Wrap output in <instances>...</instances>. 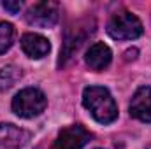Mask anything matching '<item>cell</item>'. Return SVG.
<instances>
[{
	"instance_id": "obj_1",
	"label": "cell",
	"mask_w": 151,
	"mask_h": 149,
	"mask_svg": "<svg viewBox=\"0 0 151 149\" xmlns=\"http://www.w3.org/2000/svg\"><path fill=\"white\" fill-rule=\"evenodd\" d=\"M83 105L90 111L95 121L109 125L118 117V105L113 95L104 86H88L83 91Z\"/></svg>"
},
{
	"instance_id": "obj_2",
	"label": "cell",
	"mask_w": 151,
	"mask_h": 149,
	"mask_svg": "<svg viewBox=\"0 0 151 149\" xmlns=\"http://www.w3.org/2000/svg\"><path fill=\"white\" fill-rule=\"evenodd\" d=\"M106 30L109 37L116 39V40H134V39L141 37L144 32L141 19L128 11H119L113 14L111 19L107 21Z\"/></svg>"
},
{
	"instance_id": "obj_3",
	"label": "cell",
	"mask_w": 151,
	"mask_h": 149,
	"mask_svg": "<svg viewBox=\"0 0 151 149\" xmlns=\"http://www.w3.org/2000/svg\"><path fill=\"white\" fill-rule=\"evenodd\" d=\"M47 105L46 95L37 88H25L12 98V111L16 116L30 119L44 112Z\"/></svg>"
},
{
	"instance_id": "obj_4",
	"label": "cell",
	"mask_w": 151,
	"mask_h": 149,
	"mask_svg": "<svg viewBox=\"0 0 151 149\" xmlns=\"http://www.w3.org/2000/svg\"><path fill=\"white\" fill-rule=\"evenodd\" d=\"M58 18H60V7L56 2H37L25 14L28 25L40 27V28L55 27L58 23Z\"/></svg>"
},
{
	"instance_id": "obj_5",
	"label": "cell",
	"mask_w": 151,
	"mask_h": 149,
	"mask_svg": "<svg viewBox=\"0 0 151 149\" xmlns=\"http://www.w3.org/2000/svg\"><path fill=\"white\" fill-rule=\"evenodd\" d=\"M90 139H91V133L84 126L72 125V126L63 128L58 133L51 149H81L90 142Z\"/></svg>"
},
{
	"instance_id": "obj_6",
	"label": "cell",
	"mask_w": 151,
	"mask_h": 149,
	"mask_svg": "<svg viewBox=\"0 0 151 149\" xmlns=\"http://www.w3.org/2000/svg\"><path fill=\"white\" fill-rule=\"evenodd\" d=\"M30 140V133L16 125L0 123V149H21Z\"/></svg>"
},
{
	"instance_id": "obj_7",
	"label": "cell",
	"mask_w": 151,
	"mask_h": 149,
	"mask_svg": "<svg viewBox=\"0 0 151 149\" xmlns=\"http://www.w3.org/2000/svg\"><path fill=\"white\" fill-rule=\"evenodd\" d=\"M130 116L142 123H151V86H142L135 91L130 102Z\"/></svg>"
},
{
	"instance_id": "obj_8",
	"label": "cell",
	"mask_w": 151,
	"mask_h": 149,
	"mask_svg": "<svg viewBox=\"0 0 151 149\" xmlns=\"http://www.w3.org/2000/svg\"><path fill=\"white\" fill-rule=\"evenodd\" d=\"M86 65L95 70V72H102L104 69L109 67L111 60H113V53L109 49V46H106L104 42H95L90 46V49L86 51Z\"/></svg>"
},
{
	"instance_id": "obj_9",
	"label": "cell",
	"mask_w": 151,
	"mask_h": 149,
	"mask_svg": "<svg viewBox=\"0 0 151 149\" xmlns=\"http://www.w3.org/2000/svg\"><path fill=\"white\" fill-rule=\"evenodd\" d=\"M21 49L25 51L27 56L39 60V58H44L49 53L51 46H49L47 39L39 35V34H25L21 37Z\"/></svg>"
},
{
	"instance_id": "obj_10",
	"label": "cell",
	"mask_w": 151,
	"mask_h": 149,
	"mask_svg": "<svg viewBox=\"0 0 151 149\" xmlns=\"http://www.w3.org/2000/svg\"><path fill=\"white\" fill-rule=\"evenodd\" d=\"M88 34H93V25L90 27L88 23H84V25H77L74 30V34H67V39H65V44H63V53H62V60H65V58H70L72 54H74L76 51L81 47V44H83V40L88 37ZM60 60V62H62Z\"/></svg>"
},
{
	"instance_id": "obj_11",
	"label": "cell",
	"mask_w": 151,
	"mask_h": 149,
	"mask_svg": "<svg viewBox=\"0 0 151 149\" xmlns=\"http://www.w3.org/2000/svg\"><path fill=\"white\" fill-rule=\"evenodd\" d=\"M21 79V69L16 65H7L0 70V91H7Z\"/></svg>"
},
{
	"instance_id": "obj_12",
	"label": "cell",
	"mask_w": 151,
	"mask_h": 149,
	"mask_svg": "<svg viewBox=\"0 0 151 149\" xmlns=\"http://www.w3.org/2000/svg\"><path fill=\"white\" fill-rule=\"evenodd\" d=\"M14 35H16L14 27L7 21H2L0 23V54L11 49V46L14 44Z\"/></svg>"
},
{
	"instance_id": "obj_13",
	"label": "cell",
	"mask_w": 151,
	"mask_h": 149,
	"mask_svg": "<svg viewBox=\"0 0 151 149\" xmlns=\"http://www.w3.org/2000/svg\"><path fill=\"white\" fill-rule=\"evenodd\" d=\"M2 5H4V7H5L7 11H11L12 14H16V12H19V9L23 7V4H21V2H4Z\"/></svg>"
}]
</instances>
